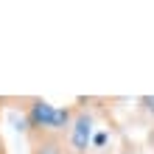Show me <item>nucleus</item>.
Masks as SVG:
<instances>
[{"label":"nucleus","instance_id":"nucleus-1","mask_svg":"<svg viewBox=\"0 0 154 154\" xmlns=\"http://www.w3.org/2000/svg\"><path fill=\"white\" fill-rule=\"evenodd\" d=\"M25 121L39 134H62L73 123V109H67V106H53L48 101H42V98H34L28 104V109H25Z\"/></svg>","mask_w":154,"mask_h":154},{"label":"nucleus","instance_id":"nucleus-2","mask_svg":"<svg viewBox=\"0 0 154 154\" xmlns=\"http://www.w3.org/2000/svg\"><path fill=\"white\" fill-rule=\"evenodd\" d=\"M93 143V115L87 109H79L73 115V123L67 129V151L70 154H87Z\"/></svg>","mask_w":154,"mask_h":154},{"label":"nucleus","instance_id":"nucleus-3","mask_svg":"<svg viewBox=\"0 0 154 154\" xmlns=\"http://www.w3.org/2000/svg\"><path fill=\"white\" fill-rule=\"evenodd\" d=\"M31 154H65V143L59 140V134H37Z\"/></svg>","mask_w":154,"mask_h":154},{"label":"nucleus","instance_id":"nucleus-4","mask_svg":"<svg viewBox=\"0 0 154 154\" xmlns=\"http://www.w3.org/2000/svg\"><path fill=\"white\" fill-rule=\"evenodd\" d=\"M104 143H106V132H98L93 137V146H104Z\"/></svg>","mask_w":154,"mask_h":154},{"label":"nucleus","instance_id":"nucleus-5","mask_svg":"<svg viewBox=\"0 0 154 154\" xmlns=\"http://www.w3.org/2000/svg\"><path fill=\"white\" fill-rule=\"evenodd\" d=\"M140 104L146 106V109H151V112H154V98H151V95H143V98H140Z\"/></svg>","mask_w":154,"mask_h":154}]
</instances>
